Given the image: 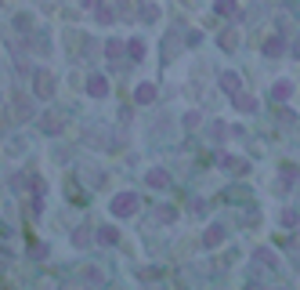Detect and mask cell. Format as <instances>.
Wrapping results in <instances>:
<instances>
[{
  "mask_svg": "<svg viewBox=\"0 0 300 290\" xmlns=\"http://www.w3.org/2000/svg\"><path fill=\"white\" fill-rule=\"evenodd\" d=\"M217 11L221 15H235V0H217Z\"/></svg>",
  "mask_w": 300,
  "mask_h": 290,
  "instance_id": "3",
  "label": "cell"
},
{
  "mask_svg": "<svg viewBox=\"0 0 300 290\" xmlns=\"http://www.w3.org/2000/svg\"><path fill=\"white\" fill-rule=\"evenodd\" d=\"M134 203H138V199H134L131 192H123V196H116L112 211H116V214H134Z\"/></svg>",
  "mask_w": 300,
  "mask_h": 290,
  "instance_id": "1",
  "label": "cell"
},
{
  "mask_svg": "<svg viewBox=\"0 0 300 290\" xmlns=\"http://www.w3.org/2000/svg\"><path fill=\"white\" fill-rule=\"evenodd\" d=\"M152 98H156L152 84H141V91H138V102H152Z\"/></svg>",
  "mask_w": 300,
  "mask_h": 290,
  "instance_id": "2",
  "label": "cell"
},
{
  "mask_svg": "<svg viewBox=\"0 0 300 290\" xmlns=\"http://www.w3.org/2000/svg\"><path fill=\"white\" fill-rule=\"evenodd\" d=\"M91 95H105V80H102V76L91 80Z\"/></svg>",
  "mask_w": 300,
  "mask_h": 290,
  "instance_id": "4",
  "label": "cell"
},
{
  "mask_svg": "<svg viewBox=\"0 0 300 290\" xmlns=\"http://www.w3.org/2000/svg\"><path fill=\"white\" fill-rule=\"evenodd\" d=\"M83 4H87V8H94V4H98V0H83Z\"/></svg>",
  "mask_w": 300,
  "mask_h": 290,
  "instance_id": "6",
  "label": "cell"
},
{
  "mask_svg": "<svg viewBox=\"0 0 300 290\" xmlns=\"http://www.w3.org/2000/svg\"><path fill=\"white\" fill-rule=\"evenodd\" d=\"M131 55H134V58H141V55H145V44H141V40H134V44H131Z\"/></svg>",
  "mask_w": 300,
  "mask_h": 290,
  "instance_id": "5",
  "label": "cell"
}]
</instances>
